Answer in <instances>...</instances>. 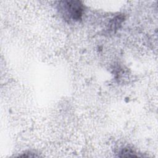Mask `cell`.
<instances>
[{
    "instance_id": "6da1fadb",
    "label": "cell",
    "mask_w": 158,
    "mask_h": 158,
    "mask_svg": "<svg viewBox=\"0 0 158 158\" xmlns=\"http://www.w3.org/2000/svg\"><path fill=\"white\" fill-rule=\"evenodd\" d=\"M59 5L66 15L73 20L80 19L83 12V6L80 1H62Z\"/></svg>"
}]
</instances>
